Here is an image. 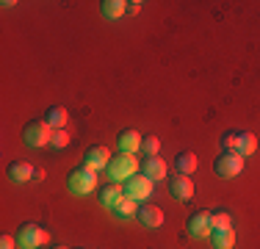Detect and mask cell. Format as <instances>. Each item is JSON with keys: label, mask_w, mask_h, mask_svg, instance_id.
I'll list each match as a JSON object with an SVG mask.
<instances>
[{"label": "cell", "mask_w": 260, "mask_h": 249, "mask_svg": "<svg viewBox=\"0 0 260 249\" xmlns=\"http://www.w3.org/2000/svg\"><path fill=\"white\" fill-rule=\"evenodd\" d=\"M144 174L150 180H164L166 177V161H160L158 155H152V158L144 161Z\"/></svg>", "instance_id": "obj_17"}, {"label": "cell", "mask_w": 260, "mask_h": 249, "mask_svg": "<svg viewBox=\"0 0 260 249\" xmlns=\"http://www.w3.org/2000/svg\"><path fill=\"white\" fill-rule=\"evenodd\" d=\"M9 180L11 183H28V180H34V166L28 161H14L9 166Z\"/></svg>", "instance_id": "obj_13"}, {"label": "cell", "mask_w": 260, "mask_h": 249, "mask_svg": "<svg viewBox=\"0 0 260 249\" xmlns=\"http://www.w3.org/2000/svg\"><path fill=\"white\" fill-rule=\"evenodd\" d=\"M257 149V139H255V133H249V130H238V147H235V152L238 155H252Z\"/></svg>", "instance_id": "obj_18"}, {"label": "cell", "mask_w": 260, "mask_h": 249, "mask_svg": "<svg viewBox=\"0 0 260 249\" xmlns=\"http://www.w3.org/2000/svg\"><path fill=\"white\" fill-rule=\"evenodd\" d=\"M67 119H70V114H67L64 105H50V108L45 111V122L50 124L53 130H64Z\"/></svg>", "instance_id": "obj_14"}, {"label": "cell", "mask_w": 260, "mask_h": 249, "mask_svg": "<svg viewBox=\"0 0 260 249\" xmlns=\"http://www.w3.org/2000/svg\"><path fill=\"white\" fill-rule=\"evenodd\" d=\"M83 164L86 166H91V169H108V164H111V152H108V147H103V144H94V147H89L86 149V155H83Z\"/></svg>", "instance_id": "obj_8"}, {"label": "cell", "mask_w": 260, "mask_h": 249, "mask_svg": "<svg viewBox=\"0 0 260 249\" xmlns=\"http://www.w3.org/2000/svg\"><path fill=\"white\" fill-rule=\"evenodd\" d=\"M221 147H224V149H235V147H238V130H230V133L221 136Z\"/></svg>", "instance_id": "obj_24"}, {"label": "cell", "mask_w": 260, "mask_h": 249, "mask_svg": "<svg viewBox=\"0 0 260 249\" xmlns=\"http://www.w3.org/2000/svg\"><path fill=\"white\" fill-rule=\"evenodd\" d=\"M185 230H188V235H194V238H205V235H210L213 233L210 213L208 210H197V213H191L188 219H185Z\"/></svg>", "instance_id": "obj_7"}, {"label": "cell", "mask_w": 260, "mask_h": 249, "mask_svg": "<svg viewBox=\"0 0 260 249\" xmlns=\"http://www.w3.org/2000/svg\"><path fill=\"white\" fill-rule=\"evenodd\" d=\"M213 169L219 177H238V174L244 172V155H238L235 149H224V152L213 161Z\"/></svg>", "instance_id": "obj_5"}, {"label": "cell", "mask_w": 260, "mask_h": 249, "mask_svg": "<svg viewBox=\"0 0 260 249\" xmlns=\"http://www.w3.org/2000/svg\"><path fill=\"white\" fill-rule=\"evenodd\" d=\"M53 133H55V130L45 119H34V122L25 124L22 139H25L28 147H45V144H50V141H53Z\"/></svg>", "instance_id": "obj_4"}, {"label": "cell", "mask_w": 260, "mask_h": 249, "mask_svg": "<svg viewBox=\"0 0 260 249\" xmlns=\"http://www.w3.org/2000/svg\"><path fill=\"white\" fill-rule=\"evenodd\" d=\"M141 136H139V130H122L119 136H116V144H119V152H127V155H133L136 149H141Z\"/></svg>", "instance_id": "obj_12"}, {"label": "cell", "mask_w": 260, "mask_h": 249, "mask_svg": "<svg viewBox=\"0 0 260 249\" xmlns=\"http://www.w3.org/2000/svg\"><path fill=\"white\" fill-rule=\"evenodd\" d=\"M47 230L42 227V224H36V222H25V224H20V230H17V246L20 249H39V246H45L47 244Z\"/></svg>", "instance_id": "obj_3"}, {"label": "cell", "mask_w": 260, "mask_h": 249, "mask_svg": "<svg viewBox=\"0 0 260 249\" xmlns=\"http://www.w3.org/2000/svg\"><path fill=\"white\" fill-rule=\"evenodd\" d=\"M169 194L175 199H180V202H185V199L194 197V183H191L188 174H175L169 183Z\"/></svg>", "instance_id": "obj_9"}, {"label": "cell", "mask_w": 260, "mask_h": 249, "mask_svg": "<svg viewBox=\"0 0 260 249\" xmlns=\"http://www.w3.org/2000/svg\"><path fill=\"white\" fill-rule=\"evenodd\" d=\"M111 213H114L119 222H127V219H133V216L139 213V202H136V199H127V197H125L114 210H111Z\"/></svg>", "instance_id": "obj_19"}, {"label": "cell", "mask_w": 260, "mask_h": 249, "mask_svg": "<svg viewBox=\"0 0 260 249\" xmlns=\"http://www.w3.org/2000/svg\"><path fill=\"white\" fill-rule=\"evenodd\" d=\"M136 216H139L141 227H150V230H158L164 224V210L155 208V205H141Z\"/></svg>", "instance_id": "obj_11"}, {"label": "cell", "mask_w": 260, "mask_h": 249, "mask_svg": "<svg viewBox=\"0 0 260 249\" xmlns=\"http://www.w3.org/2000/svg\"><path fill=\"white\" fill-rule=\"evenodd\" d=\"M122 185H125V197L136 199V202H144V199H150V194H152V180L147 177V174H133V177Z\"/></svg>", "instance_id": "obj_6"}, {"label": "cell", "mask_w": 260, "mask_h": 249, "mask_svg": "<svg viewBox=\"0 0 260 249\" xmlns=\"http://www.w3.org/2000/svg\"><path fill=\"white\" fill-rule=\"evenodd\" d=\"M0 249H17V238L9 233H3L0 235Z\"/></svg>", "instance_id": "obj_25"}, {"label": "cell", "mask_w": 260, "mask_h": 249, "mask_svg": "<svg viewBox=\"0 0 260 249\" xmlns=\"http://www.w3.org/2000/svg\"><path fill=\"white\" fill-rule=\"evenodd\" d=\"M141 149L147 152V158H152V155H158V149H160V141L155 139V136H150V139H144V141H141Z\"/></svg>", "instance_id": "obj_23"}, {"label": "cell", "mask_w": 260, "mask_h": 249, "mask_svg": "<svg viewBox=\"0 0 260 249\" xmlns=\"http://www.w3.org/2000/svg\"><path fill=\"white\" fill-rule=\"evenodd\" d=\"M70 139H72V136H70V130H55V133H53V141H50V144L55 147V149H64V147H70Z\"/></svg>", "instance_id": "obj_22"}, {"label": "cell", "mask_w": 260, "mask_h": 249, "mask_svg": "<svg viewBox=\"0 0 260 249\" xmlns=\"http://www.w3.org/2000/svg\"><path fill=\"white\" fill-rule=\"evenodd\" d=\"M125 6H127V0H103L100 11L105 20H119V17H125Z\"/></svg>", "instance_id": "obj_16"}, {"label": "cell", "mask_w": 260, "mask_h": 249, "mask_svg": "<svg viewBox=\"0 0 260 249\" xmlns=\"http://www.w3.org/2000/svg\"><path fill=\"white\" fill-rule=\"evenodd\" d=\"M139 11H141V0H127V6H125V14H130V17H133V14H139Z\"/></svg>", "instance_id": "obj_26"}, {"label": "cell", "mask_w": 260, "mask_h": 249, "mask_svg": "<svg viewBox=\"0 0 260 249\" xmlns=\"http://www.w3.org/2000/svg\"><path fill=\"white\" fill-rule=\"evenodd\" d=\"M34 180H45V172H42V169H34Z\"/></svg>", "instance_id": "obj_27"}, {"label": "cell", "mask_w": 260, "mask_h": 249, "mask_svg": "<svg viewBox=\"0 0 260 249\" xmlns=\"http://www.w3.org/2000/svg\"><path fill=\"white\" fill-rule=\"evenodd\" d=\"M230 213L227 210H216V213H210V224H213V230H227L230 227Z\"/></svg>", "instance_id": "obj_21"}, {"label": "cell", "mask_w": 260, "mask_h": 249, "mask_svg": "<svg viewBox=\"0 0 260 249\" xmlns=\"http://www.w3.org/2000/svg\"><path fill=\"white\" fill-rule=\"evenodd\" d=\"M122 199H125V185L122 183H105V189L100 191V205L103 208L114 210Z\"/></svg>", "instance_id": "obj_10"}, {"label": "cell", "mask_w": 260, "mask_h": 249, "mask_svg": "<svg viewBox=\"0 0 260 249\" xmlns=\"http://www.w3.org/2000/svg\"><path fill=\"white\" fill-rule=\"evenodd\" d=\"M197 164H200V161H197V155L194 152H180L175 158V166H177V174H191L197 169Z\"/></svg>", "instance_id": "obj_20"}, {"label": "cell", "mask_w": 260, "mask_h": 249, "mask_svg": "<svg viewBox=\"0 0 260 249\" xmlns=\"http://www.w3.org/2000/svg\"><path fill=\"white\" fill-rule=\"evenodd\" d=\"M210 244H213V249H233V246H235V233H233V227H227V230H213V233H210Z\"/></svg>", "instance_id": "obj_15"}, {"label": "cell", "mask_w": 260, "mask_h": 249, "mask_svg": "<svg viewBox=\"0 0 260 249\" xmlns=\"http://www.w3.org/2000/svg\"><path fill=\"white\" fill-rule=\"evenodd\" d=\"M105 172H108L111 183H127V180L139 172V161H136V155L119 152L116 158H111V164H108Z\"/></svg>", "instance_id": "obj_2"}, {"label": "cell", "mask_w": 260, "mask_h": 249, "mask_svg": "<svg viewBox=\"0 0 260 249\" xmlns=\"http://www.w3.org/2000/svg\"><path fill=\"white\" fill-rule=\"evenodd\" d=\"M55 249H67V246H55Z\"/></svg>", "instance_id": "obj_28"}, {"label": "cell", "mask_w": 260, "mask_h": 249, "mask_svg": "<svg viewBox=\"0 0 260 249\" xmlns=\"http://www.w3.org/2000/svg\"><path fill=\"white\" fill-rule=\"evenodd\" d=\"M67 185H70V191L75 197H83V194H91V191L97 189V172L91 169V166L80 164L75 169L70 172V177H67Z\"/></svg>", "instance_id": "obj_1"}]
</instances>
